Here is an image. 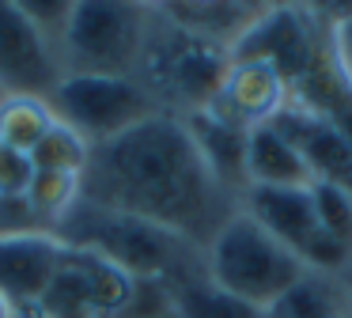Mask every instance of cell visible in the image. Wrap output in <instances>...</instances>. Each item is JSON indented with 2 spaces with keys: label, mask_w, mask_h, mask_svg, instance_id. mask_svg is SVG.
Wrapping results in <instances>:
<instances>
[{
  "label": "cell",
  "mask_w": 352,
  "mask_h": 318,
  "mask_svg": "<svg viewBox=\"0 0 352 318\" xmlns=\"http://www.w3.org/2000/svg\"><path fill=\"white\" fill-rule=\"evenodd\" d=\"M80 197L148 220L197 250H205L220 224L239 209V197L223 189L190 125L175 114H155L118 140L91 148Z\"/></svg>",
  "instance_id": "1"
},
{
  "label": "cell",
  "mask_w": 352,
  "mask_h": 318,
  "mask_svg": "<svg viewBox=\"0 0 352 318\" xmlns=\"http://www.w3.org/2000/svg\"><path fill=\"white\" fill-rule=\"evenodd\" d=\"M57 239L65 246L95 250L107 262L122 265L129 277L148 288H167L170 280L186 277L201 265V250L148 220L125 216V212L102 209L80 197V204L57 224Z\"/></svg>",
  "instance_id": "2"
},
{
  "label": "cell",
  "mask_w": 352,
  "mask_h": 318,
  "mask_svg": "<svg viewBox=\"0 0 352 318\" xmlns=\"http://www.w3.org/2000/svg\"><path fill=\"white\" fill-rule=\"evenodd\" d=\"M231 53L193 30L178 27L160 4H152V23H148L144 53L137 65L140 87L152 95L160 114L190 118V114L208 110L216 98L223 76H228Z\"/></svg>",
  "instance_id": "3"
},
{
  "label": "cell",
  "mask_w": 352,
  "mask_h": 318,
  "mask_svg": "<svg viewBox=\"0 0 352 318\" xmlns=\"http://www.w3.org/2000/svg\"><path fill=\"white\" fill-rule=\"evenodd\" d=\"M201 265L216 288L261 310H273L307 277V265L243 209L231 212L208 239V246L201 250Z\"/></svg>",
  "instance_id": "4"
},
{
  "label": "cell",
  "mask_w": 352,
  "mask_h": 318,
  "mask_svg": "<svg viewBox=\"0 0 352 318\" xmlns=\"http://www.w3.org/2000/svg\"><path fill=\"white\" fill-rule=\"evenodd\" d=\"M152 4L84 0L72 4L61 34L65 76H133L144 53Z\"/></svg>",
  "instance_id": "5"
},
{
  "label": "cell",
  "mask_w": 352,
  "mask_h": 318,
  "mask_svg": "<svg viewBox=\"0 0 352 318\" xmlns=\"http://www.w3.org/2000/svg\"><path fill=\"white\" fill-rule=\"evenodd\" d=\"M54 118L84 136L91 148L118 140L122 133L144 125L160 114L137 76H80L69 72L46 98Z\"/></svg>",
  "instance_id": "6"
},
{
  "label": "cell",
  "mask_w": 352,
  "mask_h": 318,
  "mask_svg": "<svg viewBox=\"0 0 352 318\" xmlns=\"http://www.w3.org/2000/svg\"><path fill=\"white\" fill-rule=\"evenodd\" d=\"M140 284L137 277L122 265L107 262L95 250L65 246L61 265L50 280L46 295L31 310L34 318H125L140 303Z\"/></svg>",
  "instance_id": "7"
},
{
  "label": "cell",
  "mask_w": 352,
  "mask_h": 318,
  "mask_svg": "<svg viewBox=\"0 0 352 318\" xmlns=\"http://www.w3.org/2000/svg\"><path fill=\"white\" fill-rule=\"evenodd\" d=\"M239 209L250 212L273 239H280L307 273H322V277H341L344 265L352 257V246L322 227L318 209H314V193L307 189H258L250 186L239 201Z\"/></svg>",
  "instance_id": "8"
},
{
  "label": "cell",
  "mask_w": 352,
  "mask_h": 318,
  "mask_svg": "<svg viewBox=\"0 0 352 318\" xmlns=\"http://www.w3.org/2000/svg\"><path fill=\"white\" fill-rule=\"evenodd\" d=\"M65 65L57 45L16 0H0V95L50 98Z\"/></svg>",
  "instance_id": "9"
},
{
  "label": "cell",
  "mask_w": 352,
  "mask_h": 318,
  "mask_svg": "<svg viewBox=\"0 0 352 318\" xmlns=\"http://www.w3.org/2000/svg\"><path fill=\"white\" fill-rule=\"evenodd\" d=\"M296 103L292 80L261 57H231L216 98L208 103V114L239 133H254L261 125L280 121V114Z\"/></svg>",
  "instance_id": "10"
},
{
  "label": "cell",
  "mask_w": 352,
  "mask_h": 318,
  "mask_svg": "<svg viewBox=\"0 0 352 318\" xmlns=\"http://www.w3.org/2000/svg\"><path fill=\"white\" fill-rule=\"evenodd\" d=\"M231 57L273 61V65L292 80V87H299L303 80H311V76L318 72L322 42H318V30L311 27L303 8L265 4L258 19L246 27V34L235 42Z\"/></svg>",
  "instance_id": "11"
},
{
  "label": "cell",
  "mask_w": 352,
  "mask_h": 318,
  "mask_svg": "<svg viewBox=\"0 0 352 318\" xmlns=\"http://www.w3.org/2000/svg\"><path fill=\"white\" fill-rule=\"evenodd\" d=\"M65 242L54 231H16L0 235V295L16 310H34L46 295Z\"/></svg>",
  "instance_id": "12"
},
{
  "label": "cell",
  "mask_w": 352,
  "mask_h": 318,
  "mask_svg": "<svg viewBox=\"0 0 352 318\" xmlns=\"http://www.w3.org/2000/svg\"><path fill=\"white\" fill-rule=\"evenodd\" d=\"M314 182L318 174L276 121L246 133V189H307Z\"/></svg>",
  "instance_id": "13"
},
{
  "label": "cell",
  "mask_w": 352,
  "mask_h": 318,
  "mask_svg": "<svg viewBox=\"0 0 352 318\" xmlns=\"http://www.w3.org/2000/svg\"><path fill=\"white\" fill-rule=\"evenodd\" d=\"M163 295H167L170 318H269V310H261L254 303L216 288L205 277V265H197L193 273L170 280L163 288Z\"/></svg>",
  "instance_id": "14"
},
{
  "label": "cell",
  "mask_w": 352,
  "mask_h": 318,
  "mask_svg": "<svg viewBox=\"0 0 352 318\" xmlns=\"http://www.w3.org/2000/svg\"><path fill=\"white\" fill-rule=\"evenodd\" d=\"M160 8L178 27L193 30V34L208 38V42L223 45L231 53L265 4H160Z\"/></svg>",
  "instance_id": "15"
},
{
  "label": "cell",
  "mask_w": 352,
  "mask_h": 318,
  "mask_svg": "<svg viewBox=\"0 0 352 318\" xmlns=\"http://www.w3.org/2000/svg\"><path fill=\"white\" fill-rule=\"evenodd\" d=\"M269 318H352V303L337 277L307 273L273 310Z\"/></svg>",
  "instance_id": "16"
},
{
  "label": "cell",
  "mask_w": 352,
  "mask_h": 318,
  "mask_svg": "<svg viewBox=\"0 0 352 318\" xmlns=\"http://www.w3.org/2000/svg\"><path fill=\"white\" fill-rule=\"evenodd\" d=\"M57 125L54 110L46 98H31V95H0V144H8L16 151L31 156L46 133Z\"/></svg>",
  "instance_id": "17"
},
{
  "label": "cell",
  "mask_w": 352,
  "mask_h": 318,
  "mask_svg": "<svg viewBox=\"0 0 352 318\" xmlns=\"http://www.w3.org/2000/svg\"><path fill=\"white\" fill-rule=\"evenodd\" d=\"M27 204H31L42 231H57V224L80 204V178L76 174L34 171L31 189H27Z\"/></svg>",
  "instance_id": "18"
},
{
  "label": "cell",
  "mask_w": 352,
  "mask_h": 318,
  "mask_svg": "<svg viewBox=\"0 0 352 318\" xmlns=\"http://www.w3.org/2000/svg\"><path fill=\"white\" fill-rule=\"evenodd\" d=\"M87 159H91V144H87L84 136H76L69 125H61V121H57V125L46 133V140H42L38 148L31 151L34 171L76 174V178H84Z\"/></svg>",
  "instance_id": "19"
},
{
  "label": "cell",
  "mask_w": 352,
  "mask_h": 318,
  "mask_svg": "<svg viewBox=\"0 0 352 318\" xmlns=\"http://www.w3.org/2000/svg\"><path fill=\"white\" fill-rule=\"evenodd\" d=\"M314 193V209H318V220L333 239H341L344 246H352V189L341 186V182L318 178L311 186Z\"/></svg>",
  "instance_id": "20"
},
{
  "label": "cell",
  "mask_w": 352,
  "mask_h": 318,
  "mask_svg": "<svg viewBox=\"0 0 352 318\" xmlns=\"http://www.w3.org/2000/svg\"><path fill=\"white\" fill-rule=\"evenodd\" d=\"M34 178V163L27 151H16L8 144H0V201H12V197H27Z\"/></svg>",
  "instance_id": "21"
},
{
  "label": "cell",
  "mask_w": 352,
  "mask_h": 318,
  "mask_svg": "<svg viewBox=\"0 0 352 318\" xmlns=\"http://www.w3.org/2000/svg\"><path fill=\"white\" fill-rule=\"evenodd\" d=\"M337 280H341L344 295H349V303H352V257H349V265H344V273H341V277H337Z\"/></svg>",
  "instance_id": "22"
},
{
  "label": "cell",
  "mask_w": 352,
  "mask_h": 318,
  "mask_svg": "<svg viewBox=\"0 0 352 318\" xmlns=\"http://www.w3.org/2000/svg\"><path fill=\"white\" fill-rule=\"evenodd\" d=\"M0 318H16V307H12V303L4 299V295H0Z\"/></svg>",
  "instance_id": "23"
},
{
  "label": "cell",
  "mask_w": 352,
  "mask_h": 318,
  "mask_svg": "<svg viewBox=\"0 0 352 318\" xmlns=\"http://www.w3.org/2000/svg\"><path fill=\"white\" fill-rule=\"evenodd\" d=\"M16 318H34V315H31V310H16Z\"/></svg>",
  "instance_id": "24"
}]
</instances>
